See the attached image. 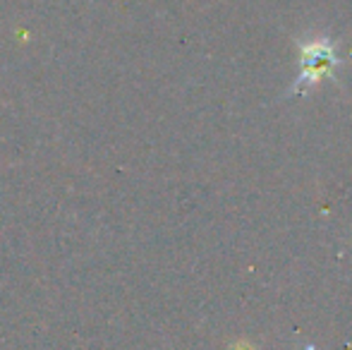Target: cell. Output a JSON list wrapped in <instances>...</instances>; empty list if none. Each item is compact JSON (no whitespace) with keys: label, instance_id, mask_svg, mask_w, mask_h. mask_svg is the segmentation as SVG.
Masks as SVG:
<instances>
[{"label":"cell","instance_id":"6da1fadb","mask_svg":"<svg viewBox=\"0 0 352 350\" xmlns=\"http://www.w3.org/2000/svg\"><path fill=\"white\" fill-rule=\"evenodd\" d=\"M340 65L338 53L331 39L316 36L311 41L300 43V75H297L295 85L290 87V94H305L309 91L321 77L331 75L333 77L336 67Z\"/></svg>","mask_w":352,"mask_h":350}]
</instances>
